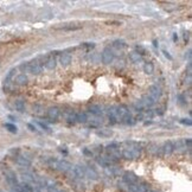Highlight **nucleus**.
Returning a JSON list of instances; mask_svg holds the SVG:
<instances>
[{"label":"nucleus","instance_id":"nucleus-1","mask_svg":"<svg viewBox=\"0 0 192 192\" xmlns=\"http://www.w3.org/2000/svg\"><path fill=\"white\" fill-rule=\"evenodd\" d=\"M28 71L33 74V75H39L43 71V67L41 64L36 59V61H31V62H28Z\"/></svg>","mask_w":192,"mask_h":192},{"label":"nucleus","instance_id":"nucleus-2","mask_svg":"<svg viewBox=\"0 0 192 192\" xmlns=\"http://www.w3.org/2000/svg\"><path fill=\"white\" fill-rule=\"evenodd\" d=\"M4 174H5V179H6V181L8 183V185L12 187V186H15L17 184H18V178H17V174L14 173L12 170H6L5 172H4Z\"/></svg>","mask_w":192,"mask_h":192},{"label":"nucleus","instance_id":"nucleus-3","mask_svg":"<svg viewBox=\"0 0 192 192\" xmlns=\"http://www.w3.org/2000/svg\"><path fill=\"white\" fill-rule=\"evenodd\" d=\"M114 61V54L110 50V48H104L102 51V62L104 64H110Z\"/></svg>","mask_w":192,"mask_h":192},{"label":"nucleus","instance_id":"nucleus-4","mask_svg":"<svg viewBox=\"0 0 192 192\" xmlns=\"http://www.w3.org/2000/svg\"><path fill=\"white\" fill-rule=\"evenodd\" d=\"M124 181L127 185H133V184H137V177L135 173L127 171L124 173Z\"/></svg>","mask_w":192,"mask_h":192},{"label":"nucleus","instance_id":"nucleus-5","mask_svg":"<svg viewBox=\"0 0 192 192\" xmlns=\"http://www.w3.org/2000/svg\"><path fill=\"white\" fill-rule=\"evenodd\" d=\"M161 94H163V93H161V89H160L158 85H151L150 89H148V95L151 96L155 102L161 97Z\"/></svg>","mask_w":192,"mask_h":192},{"label":"nucleus","instance_id":"nucleus-6","mask_svg":"<svg viewBox=\"0 0 192 192\" xmlns=\"http://www.w3.org/2000/svg\"><path fill=\"white\" fill-rule=\"evenodd\" d=\"M174 151V148H173V144L171 142V141H166L164 145H163V147H160V153L159 154H161V155H171L172 153Z\"/></svg>","mask_w":192,"mask_h":192},{"label":"nucleus","instance_id":"nucleus-7","mask_svg":"<svg viewBox=\"0 0 192 192\" xmlns=\"http://www.w3.org/2000/svg\"><path fill=\"white\" fill-rule=\"evenodd\" d=\"M72 168V165L67 160H57L56 164V170H59L62 172H69Z\"/></svg>","mask_w":192,"mask_h":192},{"label":"nucleus","instance_id":"nucleus-8","mask_svg":"<svg viewBox=\"0 0 192 192\" xmlns=\"http://www.w3.org/2000/svg\"><path fill=\"white\" fill-rule=\"evenodd\" d=\"M15 163L19 166H22V167H30L31 166L30 158L25 157V155H17L15 157Z\"/></svg>","mask_w":192,"mask_h":192},{"label":"nucleus","instance_id":"nucleus-9","mask_svg":"<svg viewBox=\"0 0 192 192\" xmlns=\"http://www.w3.org/2000/svg\"><path fill=\"white\" fill-rule=\"evenodd\" d=\"M74 174L77 179H83L85 177V166H83V165L74 166Z\"/></svg>","mask_w":192,"mask_h":192},{"label":"nucleus","instance_id":"nucleus-10","mask_svg":"<svg viewBox=\"0 0 192 192\" xmlns=\"http://www.w3.org/2000/svg\"><path fill=\"white\" fill-rule=\"evenodd\" d=\"M140 101L142 102V104H144V107H145V108H151V107L154 106V103H155V101H154V100H153V98H152L148 94L142 96Z\"/></svg>","mask_w":192,"mask_h":192},{"label":"nucleus","instance_id":"nucleus-11","mask_svg":"<svg viewBox=\"0 0 192 192\" xmlns=\"http://www.w3.org/2000/svg\"><path fill=\"white\" fill-rule=\"evenodd\" d=\"M59 109L57 108V107H51V108H49L48 109V118L51 120V121H55L58 119V116H59Z\"/></svg>","mask_w":192,"mask_h":192},{"label":"nucleus","instance_id":"nucleus-12","mask_svg":"<svg viewBox=\"0 0 192 192\" xmlns=\"http://www.w3.org/2000/svg\"><path fill=\"white\" fill-rule=\"evenodd\" d=\"M59 63L62 64V67H69L71 63V56L68 52H63L59 56Z\"/></svg>","mask_w":192,"mask_h":192},{"label":"nucleus","instance_id":"nucleus-13","mask_svg":"<svg viewBox=\"0 0 192 192\" xmlns=\"http://www.w3.org/2000/svg\"><path fill=\"white\" fill-rule=\"evenodd\" d=\"M14 82H15L17 85H26L28 82V78L25 74H19V75L15 77Z\"/></svg>","mask_w":192,"mask_h":192},{"label":"nucleus","instance_id":"nucleus-14","mask_svg":"<svg viewBox=\"0 0 192 192\" xmlns=\"http://www.w3.org/2000/svg\"><path fill=\"white\" fill-rule=\"evenodd\" d=\"M129 114V110H128V108L126 107V106H120V107H118V120H122L124 116H127Z\"/></svg>","mask_w":192,"mask_h":192},{"label":"nucleus","instance_id":"nucleus-15","mask_svg":"<svg viewBox=\"0 0 192 192\" xmlns=\"http://www.w3.org/2000/svg\"><path fill=\"white\" fill-rule=\"evenodd\" d=\"M45 67L46 69H49V70H52V69L56 68V64H57V62H56V58L54 56H49L46 59H45Z\"/></svg>","mask_w":192,"mask_h":192},{"label":"nucleus","instance_id":"nucleus-16","mask_svg":"<svg viewBox=\"0 0 192 192\" xmlns=\"http://www.w3.org/2000/svg\"><path fill=\"white\" fill-rule=\"evenodd\" d=\"M85 177H88L89 179L95 180V179H97L98 174H97V172H96L93 167H85Z\"/></svg>","mask_w":192,"mask_h":192},{"label":"nucleus","instance_id":"nucleus-17","mask_svg":"<svg viewBox=\"0 0 192 192\" xmlns=\"http://www.w3.org/2000/svg\"><path fill=\"white\" fill-rule=\"evenodd\" d=\"M58 28L64 30V31H77V30H81V28H82V25H80V24H65L64 26Z\"/></svg>","mask_w":192,"mask_h":192},{"label":"nucleus","instance_id":"nucleus-18","mask_svg":"<svg viewBox=\"0 0 192 192\" xmlns=\"http://www.w3.org/2000/svg\"><path fill=\"white\" fill-rule=\"evenodd\" d=\"M129 61H131L132 63H134V64H137V63L142 62V56H140L137 52H135V51H133V52L129 54Z\"/></svg>","mask_w":192,"mask_h":192},{"label":"nucleus","instance_id":"nucleus-19","mask_svg":"<svg viewBox=\"0 0 192 192\" xmlns=\"http://www.w3.org/2000/svg\"><path fill=\"white\" fill-rule=\"evenodd\" d=\"M89 111L91 113V114H94V115H101L102 113H103V110H102V107L100 106V104H91V106H89Z\"/></svg>","mask_w":192,"mask_h":192},{"label":"nucleus","instance_id":"nucleus-20","mask_svg":"<svg viewBox=\"0 0 192 192\" xmlns=\"http://www.w3.org/2000/svg\"><path fill=\"white\" fill-rule=\"evenodd\" d=\"M22 179H23V183H32V181H35L36 179H35V176L32 174V173H30V172H23L22 173Z\"/></svg>","mask_w":192,"mask_h":192},{"label":"nucleus","instance_id":"nucleus-21","mask_svg":"<svg viewBox=\"0 0 192 192\" xmlns=\"http://www.w3.org/2000/svg\"><path fill=\"white\" fill-rule=\"evenodd\" d=\"M121 155H122V158H124L126 160H133V159H134L133 151H132L131 148H128V147L124 148V151H122V153H121Z\"/></svg>","mask_w":192,"mask_h":192},{"label":"nucleus","instance_id":"nucleus-22","mask_svg":"<svg viewBox=\"0 0 192 192\" xmlns=\"http://www.w3.org/2000/svg\"><path fill=\"white\" fill-rule=\"evenodd\" d=\"M142 69H144V72L147 74V75H152L154 72V65H153V63H151V62H146L144 64V68Z\"/></svg>","mask_w":192,"mask_h":192},{"label":"nucleus","instance_id":"nucleus-23","mask_svg":"<svg viewBox=\"0 0 192 192\" xmlns=\"http://www.w3.org/2000/svg\"><path fill=\"white\" fill-rule=\"evenodd\" d=\"M88 121V115L85 113H76V122L80 124H85Z\"/></svg>","mask_w":192,"mask_h":192},{"label":"nucleus","instance_id":"nucleus-24","mask_svg":"<svg viewBox=\"0 0 192 192\" xmlns=\"http://www.w3.org/2000/svg\"><path fill=\"white\" fill-rule=\"evenodd\" d=\"M96 134L101 137H110L113 135V131H110V129H98L96 132Z\"/></svg>","mask_w":192,"mask_h":192},{"label":"nucleus","instance_id":"nucleus-25","mask_svg":"<svg viewBox=\"0 0 192 192\" xmlns=\"http://www.w3.org/2000/svg\"><path fill=\"white\" fill-rule=\"evenodd\" d=\"M113 46L115 49H118V50H124V48H127V44L122 39H116V41H114V43H113Z\"/></svg>","mask_w":192,"mask_h":192},{"label":"nucleus","instance_id":"nucleus-26","mask_svg":"<svg viewBox=\"0 0 192 192\" xmlns=\"http://www.w3.org/2000/svg\"><path fill=\"white\" fill-rule=\"evenodd\" d=\"M148 152L153 154V155H158L159 153H160V147L158 146V145H155V144H150L148 145Z\"/></svg>","mask_w":192,"mask_h":192},{"label":"nucleus","instance_id":"nucleus-27","mask_svg":"<svg viewBox=\"0 0 192 192\" xmlns=\"http://www.w3.org/2000/svg\"><path fill=\"white\" fill-rule=\"evenodd\" d=\"M121 122H122V124H128V126H132V124H135L137 121H135V119H134V118L131 115V113H129L127 116H124V119L121 120Z\"/></svg>","mask_w":192,"mask_h":192},{"label":"nucleus","instance_id":"nucleus-28","mask_svg":"<svg viewBox=\"0 0 192 192\" xmlns=\"http://www.w3.org/2000/svg\"><path fill=\"white\" fill-rule=\"evenodd\" d=\"M173 148H176L178 152H185L186 151L185 144H184V141H181V140H177V141H176V144L173 145Z\"/></svg>","mask_w":192,"mask_h":192},{"label":"nucleus","instance_id":"nucleus-29","mask_svg":"<svg viewBox=\"0 0 192 192\" xmlns=\"http://www.w3.org/2000/svg\"><path fill=\"white\" fill-rule=\"evenodd\" d=\"M14 107H15V109L18 110V111L23 113L25 110V102L23 100H17L15 103H14Z\"/></svg>","mask_w":192,"mask_h":192},{"label":"nucleus","instance_id":"nucleus-30","mask_svg":"<svg viewBox=\"0 0 192 192\" xmlns=\"http://www.w3.org/2000/svg\"><path fill=\"white\" fill-rule=\"evenodd\" d=\"M150 191V185L145 181L137 184V192H148Z\"/></svg>","mask_w":192,"mask_h":192},{"label":"nucleus","instance_id":"nucleus-31","mask_svg":"<svg viewBox=\"0 0 192 192\" xmlns=\"http://www.w3.org/2000/svg\"><path fill=\"white\" fill-rule=\"evenodd\" d=\"M101 124H102V121H101V120H98V119H94V120L89 121L88 126H89L90 128H98V127H101Z\"/></svg>","mask_w":192,"mask_h":192},{"label":"nucleus","instance_id":"nucleus-32","mask_svg":"<svg viewBox=\"0 0 192 192\" xmlns=\"http://www.w3.org/2000/svg\"><path fill=\"white\" fill-rule=\"evenodd\" d=\"M134 108H135V110H137V111H142V110L145 109V107H144V104H142V102H141L140 100L134 102Z\"/></svg>","mask_w":192,"mask_h":192},{"label":"nucleus","instance_id":"nucleus-33","mask_svg":"<svg viewBox=\"0 0 192 192\" xmlns=\"http://www.w3.org/2000/svg\"><path fill=\"white\" fill-rule=\"evenodd\" d=\"M5 128L11 133H17V127L13 124H5Z\"/></svg>","mask_w":192,"mask_h":192},{"label":"nucleus","instance_id":"nucleus-34","mask_svg":"<svg viewBox=\"0 0 192 192\" xmlns=\"http://www.w3.org/2000/svg\"><path fill=\"white\" fill-rule=\"evenodd\" d=\"M74 187H75V190L78 192H83L84 191V185H83L81 181H78V183H74Z\"/></svg>","mask_w":192,"mask_h":192},{"label":"nucleus","instance_id":"nucleus-35","mask_svg":"<svg viewBox=\"0 0 192 192\" xmlns=\"http://www.w3.org/2000/svg\"><path fill=\"white\" fill-rule=\"evenodd\" d=\"M67 119H68V121L70 122V124H71V122H72V124H75V122H76V113H74V111H70Z\"/></svg>","mask_w":192,"mask_h":192},{"label":"nucleus","instance_id":"nucleus-36","mask_svg":"<svg viewBox=\"0 0 192 192\" xmlns=\"http://www.w3.org/2000/svg\"><path fill=\"white\" fill-rule=\"evenodd\" d=\"M135 49H137V51H135V52H137V54H139L140 56L146 55V49H145L144 46H141V45H137Z\"/></svg>","mask_w":192,"mask_h":192},{"label":"nucleus","instance_id":"nucleus-37","mask_svg":"<svg viewBox=\"0 0 192 192\" xmlns=\"http://www.w3.org/2000/svg\"><path fill=\"white\" fill-rule=\"evenodd\" d=\"M184 144H185V147H186V150H189V151H191L192 148V140L189 137V139H186L185 141H184Z\"/></svg>","mask_w":192,"mask_h":192},{"label":"nucleus","instance_id":"nucleus-38","mask_svg":"<svg viewBox=\"0 0 192 192\" xmlns=\"http://www.w3.org/2000/svg\"><path fill=\"white\" fill-rule=\"evenodd\" d=\"M106 24H107V25H115V26L122 25V23H121V22H118V20H107Z\"/></svg>","mask_w":192,"mask_h":192},{"label":"nucleus","instance_id":"nucleus-39","mask_svg":"<svg viewBox=\"0 0 192 192\" xmlns=\"http://www.w3.org/2000/svg\"><path fill=\"white\" fill-rule=\"evenodd\" d=\"M180 124H185V126H191L192 121H191V119H181V120H180Z\"/></svg>","mask_w":192,"mask_h":192},{"label":"nucleus","instance_id":"nucleus-40","mask_svg":"<svg viewBox=\"0 0 192 192\" xmlns=\"http://www.w3.org/2000/svg\"><path fill=\"white\" fill-rule=\"evenodd\" d=\"M191 57H192L191 50H187V52H185V59H187L189 63H191Z\"/></svg>","mask_w":192,"mask_h":192},{"label":"nucleus","instance_id":"nucleus-41","mask_svg":"<svg viewBox=\"0 0 192 192\" xmlns=\"http://www.w3.org/2000/svg\"><path fill=\"white\" fill-rule=\"evenodd\" d=\"M37 124H38V126H41V127L43 128V129H44V131H46V132H50V128H49V127H48L46 124H43V122H37Z\"/></svg>","mask_w":192,"mask_h":192},{"label":"nucleus","instance_id":"nucleus-42","mask_svg":"<svg viewBox=\"0 0 192 192\" xmlns=\"http://www.w3.org/2000/svg\"><path fill=\"white\" fill-rule=\"evenodd\" d=\"M20 70H22L23 72H25V71H28V63H23V64L20 65Z\"/></svg>","mask_w":192,"mask_h":192},{"label":"nucleus","instance_id":"nucleus-43","mask_svg":"<svg viewBox=\"0 0 192 192\" xmlns=\"http://www.w3.org/2000/svg\"><path fill=\"white\" fill-rule=\"evenodd\" d=\"M163 54H164V56L166 57V58H167V59H170V61H172V59H173V58H172V56L170 55V54H168L166 50H164V51H163Z\"/></svg>","mask_w":192,"mask_h":192},{"label":"nucleus","instance_id":"nucleus-44","mask_svg":"<svg viewBox=\"0 0 192 192\" xmlns=\"http://www.w3.org/2000/svg\"><path fill=\"white\" fill-rule=\"evenodd\" d=\"M28 127L30 128V131H32V132H38V131H37V128H36V126H33L32 124H28Z\"/></svg>","mask_w":192,"mask_h":192},{"label":"nucleus","instance_id":"nucleus-45","mask_svg":"<svg viewBox=\"0 0 192 192\" xmlns=\"http://www.w3.org/2000/svg\"><path fill=\"white\" fill-rule=\"evenodd\" d=\"M83 46H85V48H88V49H89V48H94L95 45H94V43H84V44H83Z\"/></svg>","mask_w":192,"mask_h":192},{"label":"nucleus","instance_id":"nucleus-46","mask_svg":"<svg viewBox=\"0 0 192 192\" xmlns=\"http://www.w3.org/2000/svg\"><path fill=\"white\" fill-rule=\"evenodd\" d=\"M33 109H35V111H36V113L41 114V106H35V107H33Z\"/></svg>","mask_w":192,"mask_h":192},{"label":"nucleus","instance_id":"nucleus-47","mask_svg":"<svg viewBox=\"0 0 192 192\" xmlns=\"http://www.w3.org/2000/svg\"><path fill=\"white\" fill-rule=\"evenodd\" d=\"M191 81H192V77H191V75H187V78L185 80V82L187 83V84H191Z\"/></svg>","mask_w":192,"mask_h":192},{"label":"nucleus","instance_id":"nucleus-48","mask_svg":"<svg viewBox=\"0 0 192 192\" xmlns=\"http://www.w3.org/2000/svg\"><path fill=\"white\" fill-rule=\"evenodd\" d=\"M83 153L85 154V155H93V152H90V151H88L87 148H84V151H83Z\"/></svg>","mask_w":192,"mask_h":192},{"label":"nucleus","instance_id":"nucleus-49","mask_svg":"<svg viewBox=\"0 0 192 192\" xmlns=\"http://www.w3.org/2000/svg\"><path fill=\"white\" fill-rule=\"evenodd\" d=\"M173 41H178V36H177V33H174V36H173Z\"/></svg>","mask_w":192,"mask_h":192},{"label":"nucleus","instance_id":"nucleus-50","mask_svg":"<svg viewBox=\"0 0 192 192\" xmlns=\"http://www.w3.org/2000/svg\"><path fill=\"white\" fill-rule=\"evenodd\" d=\"M153 45H154V46H155V48H158V41H155V39H154V41H153Z\"/></svg>","mask_w":192,"mask_h":192},{"label":"nucleus","instance_id":"nucleus-51","mask_svg":"<svg viewBox=\"0 0 192 192\" xmlns=\"http://www.w3.org/2000/svg\"><path fill=\"white\" fill-rule=\"evenodd\" d=\"M151 192H158V191H151Z\"/></svg>","mask_w":192,"mask_h":192},{"label":"nucleus","instance_id":"nucleus-52","mask_svg":"<svg viewBox=\"0 0 192 192\" xmlns=\"http://www.w3.org/2000/svg\"><path fill=\"white\" fill-rule=\"evenodd\" d=\"M0 192H4V191H1V190H0Z\"/></svg>","mask_w":192,"mask_h":192}]
</instances>
